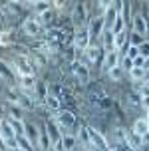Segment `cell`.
<instances>
[{"mask_svg":"<svg viewBox=\"0 0 149 151\" xmlns=\"http://www.w3.org/2000/svg\"><path fill=\"white\" fill-rule=\"evenodd\" d=\"M88 104L94 111H109L112 109V98L105 91V88H101V83H89L88 88Z\"/></svg>","mask_w":149,"mask_h":151,"instance_id":"obj_1","label":"cell"},{"mask_svg":"<svg viewBox=\"0 0 149 151\" xmlns=\"http://www.w3.org/2000/svg\"><path fill=\"white\" fill-rule=\"evenodd\" d=\"M54 121L58 123V127L62 131H66V133H72L74 129H78V117H76L74 111H70V109H60L58 113H54Z\"/></svg>","mask_w":149,"mask_h":151,"instance_id":"obj_2","label":"cell"},{"mask_svg":"<svg viewBox=\"0 0 149 151\" xmlns=\"http://www.w3.org/2000/svg\"><path fill=\"white\" fill-rule=\"evenodd\" d=\"M12 70H14L16 74L24 78V76H34L36 74V66H34V62L30 58L28 54H22V56H18L12 64Z\"/></svg>","mask_w":149,"mask_h":151,"instance_id":"obj_3","label":"cell"},{"mask_svg":"<svg viewBox=\"0 0 149 151\" xmlns=\"http://www.w3.org/2000/svg\"><path fill=\"white\" fill-rule=\"evenodd\" d=\"M72 24H74V28H83V26L89 24L88 6L83 2H76L74 6H72Z\"/></svg>","mask_w":149,"mask_h":151,"instance_id":"obj_4","label":"cell"},{"mask_svg":"<svg viewBox=\"0 0 149 151\" xmlns=\"http://www.w3.org/2000/svg\"><path fill=\"white\" fill-rule=\"evenodd\" d=\"M89 46H91V36H89L88 26L76 28V32H74V48L80 50V52H86Z\"/></svg>","mask_w":149,"mask_h":151,"instance_id":"obj_5","label":"cell"},{"mask_svg":"<svg viewBox=\"0 0 149 151\" xmlns=\"http://www.w3.org/2000/svg\"><path fill=\"white\" fill-rule=\"evenodd\" d=\"M88 133H89V143H91L94 149H97V151H109V143H107L105 135L99 131V129L88 125Z\"/></svg>","mask_w":149,"mask_h":151,"instance_id":"obj_6","label":"cell"},{"mask_svg":"<svg viewBox=\"0 0 149 151\" xmlns=\"http://www.w3.org/2000/svg\"><path fill=\"white\" fill-rule=\"evenodd\" d=\"M70 70H72V74H74V78L78 80V82L89 83V68H88L86 62H82V60L76 58L74 62H70Z\"/></svg>","mask_w":149,"mask_h":151,"instance_id":"obj_7","label":"cell"},{"mask_svg":"<svg viewBox=\"0 0 149 151\" xmlns=\"http://www.w3.org/2000/svg\"><path fill=\"white\" fill-rule=\"evenodd\" d=\"M42 28H44V26L40 24V20H38V18H32V16L26 18V20L22 22V32L26 34V36H30V38L40 36V34H42Z\"/></svg>","mask_w":149,"mask_h":151,"instance_id":"obj_8","label":"cell"},{"mask_svg":"<svg viewBox=\"0 0 149 151\" xmlns=\"http://www.w3.org/2000/svg\"><path fill=\"white\" fill-rule=\"evenodd\" d=\"M88 30H89V36H91V40H97V38L104 36L105 32V24H104V16H94L91 20H89L88 24Z\"/></svg>","mask_w":149,"mask_h":151,"instance_id":"obj_9","label":"cell"},{"mask_svg":"<svg viewBox=\"0 0 149 151\" xmlns=\"http://www.w3.org/2000/svg\"><path fill=\"white\" fill-rule=\"evenodd\" d=\"M117 66H121V54H119L117 50L105 52V54H104V60H101V68H104L105 74H107L109 70L117 68Z\"/></svg>","mask_w":149,"mask_h":151,"instance_id":"obj_10","label":"cell"},{"mask_svg":"<svg viewBox=\"0 0 149 151\" xmlns=\"http://www.w3.org/2000/svg\"><path fill=\"white\" fill-rule=\"evenodd\" d=\"M104 48H101V44H91L83 52V56H86V62L88 64H99V60L104 58Z\"/></svg>","mask_w":149,"mask_h":151,"instance_id":"obj_11","label":"cell"},{"mask_svg":"<svg viewBox=\"0 0 149 151\" xmlns=\"http://www.w3.org/2000/svg\"><path fill=\"white\" fill-rule=\"evenodd\" d=\"M46 40H48L50 44L60 48V46L66 42V30H64V28H50L48 34H46Z\"/></svg>","mask_w":149,"mask_h":151,"instance_id":"obj_12","label":"cell"},{"mask_svg":"<svg viewBox=\"0 0 149 151\" xmlns=\"http://www.w3.org/2000/svg\"><path fill=\"white\" fill-rule=\"evenodd\" d=\"M131 28H133L135 34H139V36H145V34H147V16L135 14L133 18H131Z\"/></svg>","mask_w":149,"mask_h":151,"instance_id":"obj_13","label":"cell"},{"mask_svg":"<svg viewBox=\"0 0 149 151\" xmlns=\"http://www.w3.org/2000/svg\"><path fill=\"white\" fill-rule=\"evenodd\" d=\"M76 139H78L80 147H88V149H91V143H89V133H88V125H86V123H80V125H78V129H76Z\"/></svg>","mask_w":149,"mask_h":151,"instance_id":"obj_14","label":"cell"},{"mask_svg":"<svg viewBox=\"0 0 149 151\" xmlns=\"http://www.w3.org/2000/svg\"><path fill=\"white\" fill-rule=\"evenodd\" d=\"M36 88H38L36 76H24V78H20V90H22V91H26V93H30V96H34Z\"/></svg>","mask_w":149,"mask_h":151,"instance_id":"obj_15","label":"cell"},{"mask_svg":"<svg viewBox=\"0 0 149 151\" xmlns=\"http://www.w3.org/2000/svg\"><path fill=\"white\" fill-rule=\"evenodd\" d=\"M42 131H44V129H40L36 123H26V137L34 143V147L40 145V135H42Z\"/></svg>","mask_w":149,"mask_h":151,"instance_id":"obj_16","label":"cell"},{"mask_svg":"<svg viewBox=\"0 0 149 151\" xmlns=\"http://www.w3.org/2000/svg\"><path fill=\"white\" fill-rule=\"evenodd\" d=\"M44 104H46V106H48V109H50V111H52V113H54V111L58 113L60 109H62V99H60L58 96L54 93V91H50V88H48V96H46Z\"/></svg>","mask_w":149,"mask_h":151,"instance_id":"obj_17","label":"cell"},{"mask_svg":"<svg viewBox=\"0 0 149 151\" xmlns=\"http://www.w3.org/2000/svg\"><path fill=\"white\" fill-rule=\"evenodd\" d=\"M131 131H133L135 135H139V137H143V139H145V137L149 135L147 119H145V117H137V119L133 121V129H131Z\"/></svg>","mask_w":149,"mask_h":151,"instance_id":"obj_18","label":"cell"},{"mask_svg":"<svg viewBox=\"0 0 149 151\" xmlns=\"http://www.w3.org/2000/svg\"><path fill=\"white\" fill-rule=\"evenodd\" d=\"M36 52H40L44 58H48V56H54V54H58V46L50 44L48 40H42L40 44L36 46Z\"/></svg>","mask_w":149,"mask_h":151,"instance_id":"obj_19","label":"cell"},{"mask_svg":"<svg viewBox=\"0 0 149 151\" xmlns=\"http://www.w3.org/2000/svg\"><path fill=\"white\" fill-rule=\"evenodd\" d=\"M62 147H64V151H76L78 149L80 143L76 139V133H64V137H62Z\"/></svg>","mask_w":149,"mask_h":151,"instance_id":"obj_20","label":"cell"},{"mask_svg":"<svg viewBox=\"0 0 149 151\" xmlns=\"http://www.w3.org/2000/svg\"><path fill=\"white\" fill-rule=\"evenodd\" d=\"M8 109V119H14V121H24V109L20 106H14V104H6Z\"/></svg>","mask_w":149,"mask_h":151,"instance_id":"obj_21","label":"cell"},{"mask_svg":"<svg viewBox=\"0 0 149 151\" xmlns=\"http://www.w3.org/2000/svg\"><path fill=\"white\" fill-rule=\"evenodd\" d=\"M0 139L2 141H10V139H16V131L14 127L10 125V121H4V125H2V129H0Z\"/></svg>","mask_w":149,"mask_h":151,"instance_id":"obj_22","label":"cell"},{"mask_svg":"<svg viewBox=\"0 0 149 151\" xmlns=\"http://www.w3.org/2000/svg\"><path fill=\"white\" fill-rule=\"evenodd\" d=\"M125 46H127V30L121 32V34H115V36H113V50L121 52Z\"/></svg>","mask_w":149,"mask_h":151,"instance_id":"obj_23","label":"cell"},{"mask_svg":"<svg viewBox=\"0 0 149 151\" xmlns=\"http://www.w3.org/2000/svg\"><path fill=\"white\" fill-rule=\"evenodd\" d=\"M56 16H58V12L52 8V10H48V12H44V14H40V16H38V20H40L42 26H50V24L56 20Z\"/></svg>","mask_w":149,"mask_h":151,"instance_id":"obj_24","label":"cell"},{"mask_svg":"<svg viewBox=\"0 0 149 151\" xmlns=\"http://www.w3.org/2000/svg\"><path fill=\"white\" fill-rule=\"evenodd\" d=\"M16 139H18V149H22V151H34V149H36L34 143H32L26 135H18Z\"/></svg>","mask_w":149,"mask_h":151,"instance_id":"obj_25","label":"cell"},{"mask_svg":"<svg viewBox=\"0 0 149 151\" xmlns=\"http://www.w3.org/2000/svg\"><path fill=\"white\" fill-rule=\"evenodd\" d=\"M145 76H147V72H145L143 68H133L131 72H129L131 82H143V80H145Z\"/></svg>","mask_w":149,"mask_h":151,"instance_id":"obj_26","label":"cell"},{"mask_svg":"<svg viewBox=\"0 0 149 151\" xmlns=\"http://www.w3.org/2000/svg\"><path fill=\"white\" fill-rule=\"evenodd\" d=\"M28 6L34 8V10L38 12V16L48 12V10H52V4H50V2H32V4H28Z\"/></svg>","mask_w":149,"mask_h":151,"instance_id":"obj_27","label":"cell"},{"mask_svg":"<svg viewBox=\"0 0 149 151\" xmlns=\"http://www.w3.org/2000/svg\"><path fill=\"white\" fill-rule=\"evenodd\" d=\"M14 44V38H12V32H0V46H12Z\"/></svg>","mask_w":149,"mask_h":151,"instance_id":"obj_28","label":"cell"},{"mask_svg":"<svg viewBox=\"0 0 149 151\" xmlns=\"http://www.w3.org/2000/svg\"><path fill=\"white\" fill-rule=\"evenodd\" d=\"M107 76H109V80H113V82H119L121 80V76H123V68L121 66H117V68H113L107 72Z\"/></svg>","mask_w":149,"mask_h":151,"instance_id":"obj_29","label":"cell"},{"mask_svg":"<svg viewBox=\"0 0 149 151\" xmlns=\"http://www.w3.org/2000/svg\"><path fill=\"white\" fill-rule=\"evenodd\" d=\"M127 58H131V60H135V58H137V56H139V48H137V46H133V44H129V42H127Z\"/></svg>","mask_w":149,"mask_h":151,"instance_id":"obj_30","label":"cell"},{"mask_svg":"<svg viewBox=\"0 0 149 151\" xmlns=\"http://www.w3.org/2000/svg\"><path fill=\"white\" fill-rule=\"evenodd\" d=\"M139 56H143V58H149V40H145V42L139 46Z\"/></svg>","mask_w":149,"mask_h":151,"instance_id":"obj_31","label":"cell"},{"mask_svg":"<svg viewBox=\"0 0 149 151\" xmlns=\"http://www.w3.org/2000/svg\"><path fill=\"white\" fill-rule=\"evenodd\" d=\"M143 64H145V58L143 56H137L133 60V68H143Z\"/></svg>","mask_w":149,"mask_h":151,"instance_id":"obj_32","label":"cell"},{"mask_svg":"<svg viewBox=\"0 0 149 151\" xmlns=\"http://www.w3.org/2000/svg\"><path fill=\"white\" fill-rule=\"evenodd\" d=\"M139 96H149V80H145V83L141 86V90H139Z\"/></svg>","mask_w":149,"mask_h":151,"instance_id":"obj_33","label":"cell"},{"mask_svg":"<svg viewBox=\"0 0 149 151\" xmlns=\"http://www.w3.org/2000/svg\"><path fill=\"white\" fill-rule=\"evenodd\" d=\"M141 107L145 111H149V96H141Z\"/></svg>","mask_w":149,"mask_h":151,"instance_id":"obj_34","label":"cell"},{"mask_svg":"<svg viewBox=\"0 0 149 151\" xmlns=\"http://www.w3.org/2000/svg\"><path fill=\"white\" fill-rule=\"evenodd\" d=\"M143 70H145V72H149V58H145V64H143Z\"/></svg>","mask_w":149,"mask_h":151,"instance_id":"obj_35","label":"cell"},{"mask_svg":"<svg viewBox=\"0 0 149 151\" xmlns=\"http://www.w3.org/2000/svg\"><path fill=\"white\" fill-rule=\"evenodd\" d=\"M76 151H91V149H88V147H78Z\"/></svg>","mask_w":149,"mask_h":151,"instance_id":"obj_36","label":"cell"},{"mask_svg":"<svg viewBox=\"0 0 149 151\" xmlns=\"http://www.w3.org/2000/svg\"><path fill=\"white\" fill-rule=\"evenodd\" d=\"M2 125H4V119H2V115H0V129H2Z\"/></svg>","mask_w":149,"mask_h":151,"instance_id":"obj_37","label":"cell"},{"mask_svg":"<svg viewBox=\"0 0 149 151\" xmlns=\"http://www.w3.org/2000/svg\"><path fill=\"white\" fill-rule=\"evenodd\" d=\"M145 119H147V125H149V111L145 113Z\"/></svg>","mask_w":149,"mask_h":151,"instance_id":"obj_38","label":"cell"}]
</instances>
